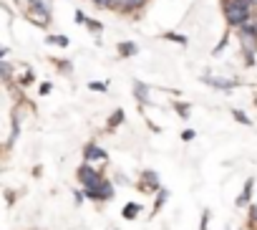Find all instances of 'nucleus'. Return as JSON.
<instances>
[{
    "instance_id": "f257e3e1",
    "label": "nucleus",
    "mask_w": 257,
    "mask_h": 230,
    "mask_svg": "<svg viewBox=\"0 0 257 230\" xmlns=\"http://www.w3.org/2000/svg\"><path fill=\"white\" fill-rule=\"evenodd\" d=\"M78 180L83 182V187H86V195L88 197H96V200H106V197H111L113 195V187L108 185V182H103L101 180V175H96L91 167H81L78 170Z\"/></svg>"
},
{
    "instance_id": "f03ea898",
    "label": "nucleus",
    "mask_w": 257,
    "mask_h": 230,
    "mask_svg": "<svg viewBox=\"0 0 257 230\" xmlns=\"http://www.w3.org/2000/svg\"><path fill=\"white\" fill-rule=\"evenodd\" d=\"M254 0H224V18L229 26H244L249 21V11Z\"/></svg>"
},
{
    "instance_id": "7ed1b4c3",
    "label": "nucleus",
    "mask_w": 257,
    "mask_h": 230,
    "mask_svg": "<svg viewBox=\"0 0 257 230\" xmlns=\"http://www.w3.org/2000/svg\"><path fill=\"white\" fill-rule=\"evenodd\" d=\"M239 43H242L244 53L252 56L257 51V26H252L249 21L244 26H239Z\"/></svg>"
},
{
    "instance_id": "20e7f679",
    "label": "nucleus",
    "mask_w": 257,
    "mask_h": 230,
    "mask_svg": "<svg viewBox=\"0 0 257 230\" xmlns=\"http://www.w3.org/2000/svg\"><path fill=\"white\" fill-rule=\"evenodd\" d=\"M31 8H33V18H36L41 26H46V23H48V11H46V6L41 3V0H31Z\"/></svg>"
},
{
    "instance_id": "39448f33",
    "label": "nucleus",
    "mask_w": 257,
    "mask_h": 230,
    "mask_svg": "<svg viewBox=\"0 0 257 230\" xmlns=\"http://www.w3.org/2000/svg\"><path fill=\"white\" fill-rule=\"evenodd\" d=\"M207 84H212V86H217V89H234L237 86V81H229V79H214L212 73H207V76H202Z\"/></svg>"
},
{
    "instance_id": "423d86ee",
    "label": "nucleus",
    "mask_w": 257,
    "mask_h": 230,
    "mask_svg": "<svg viewBox=\"0 0 257 230\" xmlns=\"http://www.w3.org/2000/svg\"><path fill=\"white\" fill-rule=\"evenodd\" d=\"M113 6L118 11H137V8L144 6V0H113Z\"/></svg>"
},
{
    "instance_id": "0eeeda50",
    "label": "nucleus",
    "mask_w": 257,
    "mask_h": 230,
    "mask_svg": "<svg viewBox=\"0 0 257 230\" xmlns=\"http://www.w3.org/2000/svg\"><path fill=\"white\" fill-rule=\"evenodd\" d=\"M86 157H88V160H103L106 152L98 149V147H93V144H88V147H86Z\"/></svg>"
},
{
    "instance_id": "6e6552de",
    "label": "nucleus",
    "mask_w": 257,
    "mask_h": 230,
    "mask_svg": "<svg viewBox=\"0 0 257 230\" xmlns=\"http://www.w3.org/2000/svg\"><path fill=\"white\" fill-rule=\"evenodd\" d=\"M249 190H252V182H247V187H244V192L239 195V200H237V205H242V202H247V200H249Z\"/></svg>"
},
{
    "instance_id": "1a4fd4ad",
    "label": "nucleus",
    "mask_w": 257,
    "mask_h": 230,
    "mask_svg": "<svg viewBox=\"0 0 257 230\" xmlns=\"http://www.w3.org/2000/svg\"><path fill=\"white\" fill-rule=\"evenodd\" d=\"M137 212H139V207H137V205H126V210H123V215H126V217H134Z\"/></svg>"
},
{
    "instance_id": "9d476101",
    "label": "nucleus",
    "mask_w": 257,
    "mask_h": 230,
    "mask_svg": "<svg viewBox=\"0 0 257 230\" xmlns=\"http://www.w3.org/2000/svg\"><path fill=\"white\" fill-rule=\"evenodd\" d=\"M118 51H121V53H134L137 48H134L132 43H123V46H118Z\"/></svg>"
},
{
    "instance_id": "9b49d317",
    "label": "nucleus",
    "mask_w": 257,
    "mask_h": 230,
    "mask_svg": "<svg viewBox=\"0 0 257 230\" xmlns=\"http://www.w3.org/2000/svg\"><path fill=\"white\" fill-rule=\"evenodd\" d=\"M144 177H147V185H157V175L154 172H147Z\"/></svg>"
},
{
    "instance_id": "f8f14e48",
    "label": "nucleus",
    "mask_w": 257,
    "mask_h": 230,
    "mask_svg": "<svg viewBox=\"0 0 257 230\" xmlns=\"http://www.w3.org/2000/svg\"><path fill=\"white\" fill-rule=\"evenodd\" d=\"M91 3H96V6L106 8V6H113V0H91Z\"/></svg>"
},
{
    "instance_id": "ddd939ff",
    "label": "nucleus",
    "mask_w": 257,
    "mask_h": 230,
    "mask_svg": "<svg viewBox=\"0 0 257 230\" xmlns=\"http://www.w3.org/2000/svg\"><path fill=\"white\" fill-rule=\"evenodd\" d=\"M234 117H237V122H244V124H249V119L244 117V114H242V111H234Z\"/></svg>"
},
{
    "instance_id": "4468645a",
    "label": "nucleus",
    "mask_w": 257,
    "mask_h": 230,
    "mask_svg": "<svg viewBox=\"0 0 257 230\" xmlns=\"http://www.w3.org/2000/svg\"><path fill=\"white\" fill-rule=\"evenodd\" d=\"M3 76L11 79V66H8V63H3Z\"/></svg>"
},
{
    "instance_id": "2eb2a0df",
    "label": "nucleus",
    "mask_w": 257,
    "mask_h": 230,
    "mask_svg": "<svg viewBox=\"0 0 257 230\" xmlns=\"http://www.w3.org/2000/svg\"><path fill=\"white\" fill-rule=\"evenodd\" d=\"M91 89H93V91H98V89H101V91H103V89H106V86H103V84H98V81H93V84H91Z\"/></svg>"
},
{
    "instance_id": "dca6fc26",
    "label": "nucleus",
    "mask_w": 257,
    "mask_h": 230,
    "mask_svg": "<svg viewBox=\"0 0 257 230\" xmlns=\"http://www.w3.org/2000/svg\"><path fill=\"white\" fill-rule=\"evenodd\" d=\"M51 43H61V46H66L68 41H66V38H51Z\"/></svg>"
}]
</instances>
